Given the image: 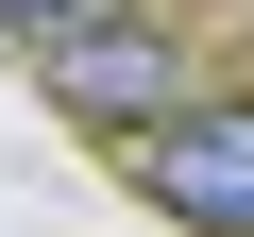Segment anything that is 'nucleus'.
<instances>
[{"instance_id": "f257e3e1", "label": "nucleus", "mask_w": 254, "mask_h": 237, "mask_svg": "<svg viewBox=\"0 0 254 237\" xmlns=\"http://www.w3.org/2000/svg\"><path fill=\"white\" fill-rule=\"evenodd\" d=\"M17 68L51 85V118H85V136H153V118L187 102V34L153 17V0H68Z\"/></svg>"}, {"instance_id": "f03ea898", "label": "nucleus", "mask_w": 254, "mask_h": 237, "mask_svg": "<svg viewBox=\"0 0 254 237\" xmlns=\"http://www.w3.org/2000/svg\"><path fill=\"white\" fill-rule=\"evenodd\" d=\"M119 170H136L187 237H254V102H203L187 85L153 136H119Z\"/></svg>"}]
</instances>
